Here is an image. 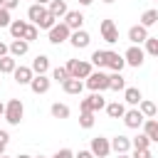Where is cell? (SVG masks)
I'll use <instances>...</instances> for the list:
<instances>
[{
  "label": "cell",
  "instance_id": "6da1fadb",
  "mask_svg": "<svg viewBox=\"0 0 158 158\" xmlns=\"http://www.w3.org/2000/svg\"><path fill=\"white\" fill-rule=\"evenodd\" d=\"M67 72H69L72 79H86V77L94 72V67H91V62H86V59H69V62H67Z\"/></svg>",
  "mask_w": 158,
  "mask_h": 158
},
{
  "label": "cell",
  "instance_id": "7a4b0ae2",
  "mask_svg": "<svg viewBox=\"0 0 158 158\" xmlns=\"http://www.w3.org/2000/svg\"><path fill=\"white\" fill-rule=\"evenodd\" d=\"M22 116H25L22 101H20V99H10V101L5 104V121H7L10 126H20Z\"/></svg>",
  "mask_w": 158,
  "mask_h": 158
},
{
  "label": "cell",
  "instance_id": "3957f363",
  "mask_svg": "<svg viewBox=\"0 0 158 158\" xmlns=\"http://www.w3.org/2000/svg\"><path fill=\"white\" fill-rule=\"evenodd\" d=\"M89 89H91V94L96 91V94H101V91H106L109 89V74H104L101 69L99 72H91L89 77H86V81H84Z\"/></svg>",
  "mask_w": 158,
  "mask_h": 158
},
{
  "label": "cell",
  "instance_id": "277c9868",
  "mask_svg": "<svg viewBox=\"0 0 158 158\" xmlns=\"http://www.w3.org/2000/svg\"><path fill=\"white\" fill-rule=\"evenodd\" d=\"M69 35H72V30H69L64 22H57V25L47 32V40H49L52 44H62V42H69Z\"/></svg>",
  "mask_w": 158,
  "mask_h": 158
},
{
  "label": "cell",
  "instance_id": "5b68a950",
  "mask_svg": "<svg viewBox=\"0 0 158 158\" xmlns=\"http://www.w3.org/2000/svg\"><path fill=\"white\" fill-rule=\"evenodd\" d=\"M123 59H126V64H128V67H136V69H138V67L146 62V52H143L138 44H131V47L123 52Z\"/></svg>",
  "mask_w": 158,
  "mask_h": 158
},
{
  "label": "cell",
  "instance_id": "8992f818",
  "mask_svg": "<svg viewBox=\"0 0 158 158\" xmlns=\"http://www.w3.org/2000/svg\"><path fill=\"white\" fill-rule=\"evenodd\" d=\"M89 151L94 153V158H106V156L111 153V141L104 138V136H96V138H91Z\"/></svg>",
  "mask_w": 158,
  "mask_h": 158
},
{
  "label": "cell",
  "instance_id": "52a82bcc",
  "mask_svg": "<svg viewBox=\"0 0 158 158\" xmlns=\"http://www.w3.org/2000/svg\"><path fill=\"white\" fill-rule=\"evenodd\" d=\"M99 32H101L104 42H109V44L118 42V27H116V22H114V20H101V25H99Z\"/></svg>",
  "mask_w": 158,
  "mask_h": 158
},
{
  "label": "cell",
  "instance_id": "ba28073f",
  "mask_svg": "<svg viewBox=\"0 0 158 158\" xmlns=\"http://www.w3.org/2000/svg\"><path fill=\"white\" fill-rule=\"evenodd\" d=\"M84 20H86V17H84V12H79V10H69V12L64 15V20H62V22L74 32V30H84Z\"/></svg>",
  "mask_w": 158,
  "mask_h": 158
},
{
  "label": "cell",
  "instance_id": "9c48e42d",
  "mask_svg": "<svg viewBox=\"0 0 158 158\" xmlns=\"http://www.w3.org/2000/svg\"><path fill=\"white\" fill-rule=\"evenodd\" d=\"M143 121H146V116H143L136 106H133V109H126V114H123V123H126V128H141Z\"/></svg>",
  "mask_w": 158,
  "mask_h": 158
},
{
  "label": "cell",
  "instance_id": "30bf717a",
  "mask_svg": "<svg viewBox=\"0 0 158 158\" xmlns=\"http://www.w3.org/2000/svg\"><path fill=\"white\" fill-rule=\"evenodd\" d=\"M89 42H91V35H89L86 30H74V32L69 35V44H72L74 49H84V47H89Z\"/></svg>",
  "mask_w": 158,
  "mask_h": 158
},
{
  "label": "cell",
  "instance_id": "8fae6325",
  "mask_svg": "<svg viewBox=\"0 0 158 158\" xmlns=\"http://www.w3.org/2000/svg\"><path fill=\"white\" fill-rule=\"evenodd\" d=\"M49 86H52V79H49L47 74H35L32 81H30V89H32L35 94H47Z\"/></svg>",
  "mask_w": 158,
  "mask_h": 158
},
{
  "label": "cell",
  "instance_id": "7c38bea8",
  "mask_svg": "<svg viewBox=\"0 0 158 158\" xmlns=\"http://www.w3.org/2000/svg\"><path fill=\"white\" fill-rule=\"evenodd\" d=\"M106 67H109L111 72H123V67H126V59H123V54L106 49Z\"/></svg>",
  "mask_w": 158,
  "mask_h": 158
},
{
  "label": "cell",
  "instance_id": "4fadbf2b",
  "mask_svg": "<svg viewBox=\"0 0 158 158\" xmlns=\"http://www.w3.org/2000/svg\"><path fill=\"white\" fill-rule=\"evenodd\" d=\"M148 37H151V35H148V30H146L143 25H133V27L128 30V40H131V44H138V47H141Z\"/></svg>",
  "mask_w": 158,
  "mask_h": 158
},
{
  "label": "cell",
  "instance_id": "5bb4252c",
  "mask_svg": "<svg viewBox=\"0 0 158 158\" xmlns=\"http://www.w3.org/2000/svg\"><path fill=\"white\" fill-rule=\"evenodd\" d=\"M12 77H15V81L20 84V86H30V81H32V77H35V72L30 69V67H15V72H12Z\"/></svg>",
  "mask_w": 158,
  "mask_h": 158
},
{
  "label": "cell",
  "instance_id": "9a60e30c",
  "mask_svg": "<svg viewBox=\"0 0 158 158\" xmlns=\"http://www.w3.org/2000/svg\"><path fill=\"white\" fill-rule=\"evenodd\" d=\"M109 141H111V151H116V153H128L131 151V138L123 136V133H118V136H114Z\"/></svg>",
  "mask_w": 158,
  "mask_h": 158
},
{
  "label": "cell",
  "instance_id": "2e32d148",
  "mask_svg": "<svg viewBox=\"0 0 158 158\" xmlns=\"http://www.w3.org/2000/svg\"><path fill=\"white\" fill-rule=\"evenodd\" d=\"M7 49H10V57H25L27 54V49H30V42H25V40H12L10 44H7Z\"/></svg>",
  "mask_w": 158,
  "mask_h": 158
},
{
  "label": "cell",
  "instance_id": "e0dca14e",
  "mask_svg": "<svg viewBox=\"0 0 158 158\" xmlns=\"http://www.w3.org/2000/svg\"><path fill=\"white\" fill-rule=\"evenodd\" d=\"M123 101L131 104V106H138V104L143 101L141 89H138V86H126V89H123Z\"/></svg>",
  "mask_w": 158,
  "mask_h": 158
},
{
  "label": "cell",
  "instance_id": "ac0fdd59",
  "mask_svg": "<svg viewBox=\"0 0 158 158\" xmlns=\"http://www.w3.org/2000/svg\"><path fill=\"white\" fill-rule=\"evenodd\" d=\"M44 15H47V7H44V5H37V2H35V5H30V7H27V17H30V22H32V25H40Z\"/></svg>",
  "mask_w": 158,
  "mask_h": 158
},
{
  "label": "cell",
  "instance_id": "d6986e66",
  "mask_svg": "<svg viewBox=\"0 0 158 158\" xmlns=\"http://www.w3.org/2000/svg\"><path fill=\"white\" fill-rule=\"evenodd\" d=\"M35 74H47V69H49V57L47 54H37L35 59H32V67H30Z\"/></svg>",
  "mask_w": 158,
  "mask_h": 158
},
{
  "label": "cell",
  "instance_id": "ffe728a7",
  "mask_svg": "<svg viewBox=\"0 0 158 158\" xmlns=\"http://www.w3.org/2000/svg\"><path fill=\"white\" fill-rule=\"evenodd\" d=\"M47 10H49L57 20H62V17L69 12V7H67V2H64V0H52V2L47 5Z\"/></svg>",
  "mask_w": 158,
  "mask_h": 158
},
{
  "label": "cell",
  "instance_id": "44dd1931",
  "mask_svg": "<svg viewBox=\"0 0 158 158\" xmlns=\"http://www.w3.org/2000/svg\"><path fill=\"white\" fill-rule=\"evenodd\" d=\"M143 133L151 138V143H158V121L156 118H146L143 121Z\"/></svg>",
  "mask_w": 158,
  "mask_h": 158
},
{
  "label": "cell",
  "instance_id": "7402d4cb",
  "mask_svg": "<svg viewBox=\"0 0 158 158\" xmlns=\"http://www.w3.org/2000/svg\"><path fill=\"white\" fill-rule=\"evenodd\" d=\"M109 89L111 91H123L126 89V79L121 77V72H111L109 74Z\"/></svg>",
  "mask_w": 158,
  "mask_h": 158
},
{
  "label": "cell",
  "instance_id": "603a6c76",
  "mask_svg": "<svg viewBox=\"0 0 158 158\" xmlns=\"http://www.w3.org/2000/svg\"><path fill=\"white\" fill-rule=\"evenodd\" d=\"M49 114H52V118H69V106L67 104H59V101H54L52 106H49Z\"/></svg>",
  "mask_w": 158,
  "mask_h": 158
},
{
  "label": "cell",
  "instance_id": "cb8c5ba5",
  "mask_svg": "<svg viewBox=\"0 0 158 158\" xmlns=\"http://www.w3.org/2000/svg\"><path fill=\"white\" fill-rule=\"evenodd\" d=\"M106 114H109V118H123L126 106L121 101H111V104H106Z\"/></svg>",
  "mask_w": 158,
  "mask_h": 158
},
{
  "label": "cell",
  "instance_id": "d4e9b609",
  "mask_svg": "<svg viewBox=\"0 0 158 158\" xmlns=\"http://www.w3.org/2000/svg\"><path fill=\"white\" fill-rule=\"evenodd\" d=\"M25 27H27V22H25V20H12L7 30H10L12 40H22V35H25Z\"/></svg>",
  "mask_w": 158,
  "mask_h": 158
},
{
  "label": "cell",
  "instance_id": "484cf974",
  "mask_svg": "<svg viewBox=\"0 0 158 158\" xmlns=\"http://www.w3.org/2000/svg\"><path fill=\"white\" fill-rule=\"evenodd\" d=\"M62 89H64L67 94H81V89H84V81H81V79H72V77H69V79L62 84Z\"/></svg>",
  "mask_w": 158,
  "mask_h": 158
},
{
  "label": "cell",
  "instance_id": "4316f807",
  "mask_svg": "<svg viewBox=\"0 0 158 158\" xmlns=\"http://www.w3.org/2000/svg\"><path fill=\"white\" fill-rule=\"evenodd\" d=\"M136 109H138V111H141V114H143L146 118H153V116L158 114V106H156L153 101H148V99H143V101H141V104H138Z\"/></svg>",
  "mask_w": 158,
  "mask_h": 158
},
{
  "label": "cell",
  "instance_id": "83f0119b",
  "mask_svg": "<svg viewBox=\"0 0 158 158\" xmlns=\"http://www.w3.org/2000/svg\"><path fill=\"white\" fill-rule=\"evenodd\" d=\"M156 22H158V10L151 7V10H146V12L141 15V22H138V25H143V27L148 30V27H153Z\"/></svg>",
  "mask_w": 158,
  "mask_h": 158
},
{
  "label": "cell",
  "instance_id": "f1b7e54d",
  "mask_svg": "<svg viewBox=\"0 0 158 158\" xmlns=\"http://www.w3.org/2000/svg\"><path fill=\"white\" fill-rule=\"evenodd\" d=\"M89 62H91V67H96V69L106 67V49H94L91 57H89Z\"/></svg>",
  "mask_w": 158,
  "mask_h": 158
},
{
  "label": "cell",
  "instance_id": "f546056e",
  "mask_svg": "<svg viewBox=\"0 0 158 158\" xmlns=\"http://www.w3.org/2000/svg\"><path fill=\"white\" fill-rule=\"evenodd\" d=\"M15 67H17V59L15 57H0V74H12L15 72Z\"/></svg>",
  "mask_w": 158,
  "mask_h": 158
},
{
  "label": "cell",
  "instance_id": "4dcf8cb0",
  "mask_svg": "<svg viewBox=\"0 0 158 158\" xmlns=\"http://www.w3.org/2000/svg\"><path fill=\"white\" fill-rule=\"evenodd\" d=\"M86 99H89V106H91V111H94V114H96V111H101V109H106V99H104L101 94H96V91H94V94H91V96H86Z\"/></svg>",
  "mask_w": 158,
  "mask_h": 158
},
{
  "label": "cell",
  "instance_id": "1f68e13d",
  "mask_svg": "<svg viewBox=\"0 0 158 158\" xmlns=\"http://www.w3.org/2000/svg\"><path fill=\"white\" fill-rule=\"evenodd\" d=\"M37 37H40V30H37V27H35L32 22H27V27H25V35H22V40H25V42H35Z\"/></svg>",
  "mask_w": 158,
  "mask_h": 158
},
{
  "label": "cell",
  "instance_id": "d6a6232c",
  "mask_svg": "<svg viewBox=\"0 0 158 158\" xmlns=\"http://www.w3.org/2000/svg\"><path fill=\"white\" fill-rule=\"evenodd\" d=\"M52 79H54V81H59V84H64V81L69 79L67 67H54V69H52Z\"/></svg>",
  "mask_w": 158,
  "mask_h": 158
},
{
  "label": "cell",
  "instance_id": "836d02e7",
  "mask_svg": "<svg viewBox=\"0 0 158 158\" xmlns=\"http://www.w3.org/2000/svg\"><path fill=\"white\" fill-rule=\"evenodd\" d=\"M151 146V138L146 133H138L136 138H131V148H148Z\"/></svg>",
  "mask_w": 158,
  "mask_h": 158
},
{
  "label": "cell",
  "instance_id": "e575fe53",
  "mask_svg": "<svg viewBox=\"0 0 158 158\" xmlns=\"http://www.w3.org/2000/svg\"><path fill=\"white\" fill-rule=\"evenodd\" d=\"M143 44H146V49H143L146 54H151V57H158V37H148Z\"/></svg>",
  "mask_w": 158,
  "mask_h": 158
},
{
  "label": "cell",
  "instance_id": "d590c367",
  "mask_svg": "<svg viewBox=\"0 0 158 158\" xmlns=\"http://www.w3.org/2000/svg\"><path fill=\"white\" fill-rule=\"evenodd\" d=\"M79 126L81 128H91L94 126V114L91 111H81L79 114Z\"/></svg>",
  "mask_w": 158,
  "mask_h": 158
},
{
  "label": "cell",
  "instance_id": "8d00e7d4",
  "mask_svg": "<svg viewBox=\"0 0 158 158\" xmlns=\"http://www.w3.org/2000/svg\"><path fill=\"white\" fill-rule=\"evenodd\" d=\"M10 22H12V17H10V10L0 7V27H10Z\"/></svg>",
  "mask_w": 158,
  "mask_h": 158
},
{
  "label": "cell",
  "instance_id": "74e56055",
  "mask_svg": "<svg viewBox=\"0 0 158 158\" xmlns=\"http://www.w3.org/2000/svg\"><path fill=\"white\" fill-rule=\"evenodd\" d=\"M131 158H153V153H151L148 148H133Z\"/></svg>",
  "mask_w": 158,
  "mask_h": 158
},
{
  "label": "cell",
  "instance_id": "f35d334b",
  "mask_svg": "<svg viewBox=\"0 0 158 158\" xmlns=\"http://www.w3.org/2000/svg\"><path fill=\"white\" fill-rule=\"evenodd\" d=\"M52 158H74V151H72V148H59Z\"/></svg>",
  "mask_w": 158,
  "mask_h": 158
},
{
  "label": "cell",
  "instance_id": "ab89813d",
  "mask_svg": "<svg viewBox=\"0 0 158 158\" xmlns=\"http://www.w3.org/2000/svg\"><path fill=\"white\" fill-rule=\"evenodd\" d=\"M17 5H20V0H2V7L5 10H15Z\"/></svg>",
  "mask_w": 158,
  "mask_h": 158
},
{
  "label": "cell",
  "instance_id": "60d3db41",
  "mask_svg": "<svg viewBox=\"0 0 158 158\" xmlns=\"http://www.w3.org/2000/svg\"><path fill=\"white\" fill-rule=\"evenodd\" d=\"M74 158H94V153L91 151H79V153H74Z\"/></svg>",
  "mask_w": 158,
  "mask_h": 158
},
{
  "label": "cell",
  "instance_id": "b9f144b4",
  "mask_svg": "<svg viewBox=\"0 0 158 158\" xmlns=\"http://www.w3.org/2000/svg\"><path fill=\"white\" fill-rule=\"evenodd\" d=\"M0 143H5V146L10 143V133L7 131H0Z\"/></svg>",
  "mask_w": 158,
  "mask_h": 158
},
{
  "label": "cell",
  "instance_id": "7bdbcfd3",
  "mask_svg": "<svg viewBox=\"0 0 158 158\" xmlns=\"http://www.w3.org/2000/svg\"><path fill=\"white\" fill-rule=\"evenodd\" d=\"M10 54V49H7V44L5 42H0V57H7Z\"/></svg>",
  "mask_w": 158,
  "mask_h": 158
},
{
  "label": "cell",
  "instance_id": "ee69618b",
  "mask_svg": "<svg viewBox=\"0 0 158 158\" xmlns=\"http://www.w3.org/2000/svg\"><path fill=\"white\" fill-rule=\"evenodd\" d=\"M35 2H37V5H44V7H47V5L52 2V0H35Z\"/></svg>",
  "mask_w": 158,
  "mask_h": 158
},
{
  "label": "cell",
  "instance_id": "f6af8a7d",
  "mask_svg": "<svg viewBox=\"0 0 158 158\" xmlns=\"http://www.w3.org/2000/svg\"><path fill=\"white\" fill-rule=\"evenodd\" d=\"M91 2H94V0H79V5H84V7H86V5H91Z\"/></svg>",
  "mask_w": 158,
  "mask_h": 158
},
{
  "label": "cell",
  "instance_id": "bcb514c9",
  "mask_svg": "<svg viewBox=\"0 0 158 158\" xmlns=\"http://www.w3.org/2000/svg\"><path fill=\"white\" fill-rule=\"evenodd\" d=\"M0 116H5V104L0 101Z\"/></svg>",
  "mask_w": 158,
  "mask_h": 158
},
{
  "label": "cell",
  "instance_id": "7dc6e473",
  "mask_svg": "<svg viewBox=\"0 0 158 158\" xmlns=\"http://www.w3.org/2000/svg\"><path fill=\"white\" fill-rule=\"evenodd\" d=\"M116 158H131L128 153H116Z\"/></svg>",
  "mask_w": 158,
  "mask_h": 158
},
{
  "label": "cell",
  "instance_id": "c3c4849f",
  "mask_svg": "<svg viewBox=\"0 0 158 158\" xmlns=\"http://www.w3.org/2000/svg\"><path fill=\"white\" fill-rule=\"evenodd\" d=\"M15 158H32V156H27V153H20V156H15Z\"/></svg>",
  "mask_w": 158,
  "mask_h": 158
},
{
  "label": "cell",
  "instance_id": "681fc988",
  "mask_svg": "<svg viewBox=\"0 0 158 158\" xmlns=\"http://www.w3.org/2000/svg\"><path fill=\"white\" fill-rule=\"evenodd\" d=\"M0 156H5V143H0Z\"/></svg>",
  "mask_w": 158,
  "mask_h": 158
},
{
  "label": "cell",
  "instance_id": "f907efd6",
  "mask_svg": "<svg viewBox=\"0 0 158 158\" xmlns=\"http://www.w3.org/2000/svg\"><path fill=\"white\" fill-rule=\"evenodd\" d=\"M101 2H106V5H111V2H116V0H101Z\"/></svg>",
  "mask_w": 158,
  "mask_h": 158
},
{
  "label": "cell",
  "instance_id": "816d5d0a",
  "mask_svg": "<svg viewBox=\"0 0 158 158\" xmlns=\"http://www.w3.org/2000/svg\"><path fill=\"white\" fill-rule=\"evenodd\" d=\"M32 158H44V156H32Z\"/></svg>",
  "mask_w": 158,
  "mask_h": 158
},
{
  "label": "cell",
  "instance_id": "f5cc1de1",
  "mask_svg": "<svg viewBox=\"0 0 158 158\" xmlns=\"http://www.w3.org/2000/svg\"><path fill=\"white\" fill-rule=\"evenodd\" d=\"M0 158H10V156H0Z\"/></svg>",
  "mask_w": 158,
  "mask_h": 158
},
{
  "label": "cell",
  "instance_id": "db71d44e",
  "mask_svg": "<svg viewBox=\"0 0 158 158\" xmlns=\"http://www.w3.org/2000/svg\"><path fill=\"white\" fill-rule=\"evenodd\" d=\"M0 7H2V0H0Z\"/></svg>",
  "mask_w": 158,
  "mask_h": 158
}]
</instances>
